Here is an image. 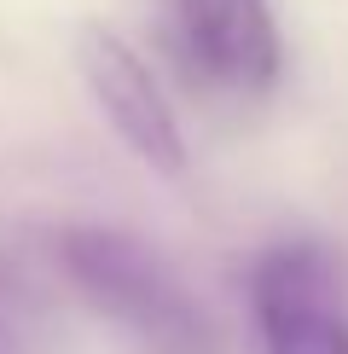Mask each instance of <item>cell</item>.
Here are the masks:
<instances>
[{"mask_svg":"<svg viewBox=\"0 0 348 354\" xmlns=\"http://www.w3.org/2000/svg\"><path fill=\"white\" fill-rule=\"evenodd\" d=\"M64 268L87 302L128 326L151 354H209L203 314L139 239L110 227H76L64 232Z\"/></svg>","mask_w":348,"mask_h":354,"instance_id":"6da1fadb","label":"cell"},{"mask_svg":"<svg viewBox=\"0 0 348 354\" xmlns=\"http://www.w3.org/2000/svg\"><path fill=\"white\" fill-rule=\"evenodd\" d=\"M267 354H348L342 273L319 244H273L250 273Z\"/></svg>","mask_w":348,"mask_h":354,"instance_id":"7a4b0ae2","label":"cell"},{"mask_svg":"<svg viewBox=\"0 0 348 354\" xmlns=\"http://www.w3.org/2000/svg\"><path fill=\"white\" fill-rule=\"evenodd\" d=\"M174 47L203 87L232 99H261L284 70L267 0H174Z\"/></svg>","mask_w":348,"mask_h":354,"instance_id":"277c9868","label":"cell"},{"mask_svg":"<svg viewBox=\"0 0 348 354\" xmlns=\"http://www.w3.org/2000/svg\"><path fill=\"white\" fill-rule=\"evenodd\" d=\"M76 70L93 93V105L105 111V122L122 134V145L157 174H186V134L174 122L163 87L145 70V58L128 47L116 29L87 24L76 35Z\"/></svg>","mask_w":348,"mask_h":354,"instance_id":"3957f363","label":"cell"}]
</instances>
